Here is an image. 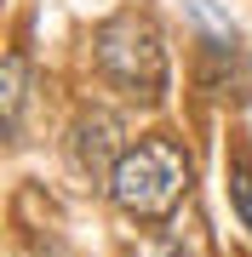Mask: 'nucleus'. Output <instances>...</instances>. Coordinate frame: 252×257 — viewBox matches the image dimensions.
Listing matches in <instances>:
<instances>
[{"instance_id":"1","label":"nucleus","mask_w":252,"mask_h":257,"mask_svg":"<svg viewBox=\"0 0 252 257\" xmlns=\"http://www.w3.org/2000/svg\"><path fill=\"white\" fill-rule=\"evenodd\" d=\"M92 57H98L103 80H115L126 97H143V103L166 97V40H160L155 18H143V12L103 18L92 35Z\"/></svg>"},{"instance_id":"2","label":"nucleus","mask_w":252,"mask_h":257,"mask_svg":"<svg viewBox=\"0 0 252 257\" xmlns=\"http://www.w3.org/2000/svg\"><path fill=\"white\" fill-rule=\"evenodd\" d=\"M103 189H109V200L121 206L126 217L160 223L178 200H184V189H189V155L172 138H143V143H132L121 155V166H115V177Z\"/></svg>"},{"instance_id":"3","label":"nucleus","mask_w":252,"mask_h":257,"mask_svg":"<svg viewBox=\"0 0 252 257\" xmlns=\"http://www.w3.org/2000/svg\"><path fill=\"white\" fill-rule=\"evenodd\" d=\"M69 155H75V166H80L86 177H103V183H109L126 149H115V120H109V114H86L80 126H75Z\"/></svg>"},{"instance_id":"5","label":"nucleus","mask_w":252,"mask_h":257,"mask_svg":"<svg viewBox=\"0 0 252 257\" xmlns=\"http://www.w3.org/2000/svg\"><path fill=\"white\" fill-rule=\"evenodd\" d=\"M0 103H6V132H18V114H23V57L18 52L6 57V92H0Z\"/></svg>"},{"instance_id":"4","label":"nucleus","mask_w":252,"mask_h":257,"mask_svg":"<svg viewBox=\"0 0 252 257\" xmlns=\"http://www.w3.org/2000/svg\"><path fill=\"white\" fill-rule=\"evenodd\" d=\"M229 194H235L241 223L252 229V143L246 138H235V149H229Z\"/></svg>"}]
</instances>
